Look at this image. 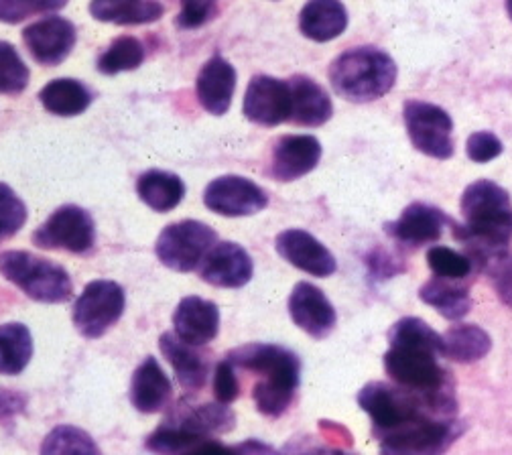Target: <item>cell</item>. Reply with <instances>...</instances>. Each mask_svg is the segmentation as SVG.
Instances as JSON below:
<instances>
[{
  "label": "cell",
  "mask_w": 512,
  "mask_h": 455,
  "mask_svg": "<svg viewBox=\"0 0 512 455\" xmlns=\"http://www.w3.org/2000/svg\"><path fill=\"white\" fill-rule=\"evenodd\" d=\"M464 224L454 226V236L468 248L472 267L492 271L512 240V202L504 187L490 179L470 183L460 204Z\"/></svg>",
  "instance_id": "obj_1"
},
{
  "label": "cell",
  "mask_w": 512,
  "mask_h": 455,
  "mask_svg": "<svg viewBox=\"0 0 512 455\" xmlns=\"http://www.w3.org/2000/svg\"><path fill=\"white\" fill-rule=\"evenodd\" d=\"M419 299L437 309L445 319L460 321L472 309V297L468 285L452 279L433 277L419 289Z\"/></svg>",
  "instance_id": "obj_28"
},
{
  "label": "cell",
  "mask_w": 512,
  "mask_h": 455,
  "mask_svg": "<svg viewBox=\"0 0 512 455\" xmlns=\"http://www.w3.org/2000/svg\"><path fill=\"white\" fill-rule=\"evenodd\" d=\"M33 244L47 250L88 254L96 244L94 220L80 206H61L33 232Z\"/></svg>",
  "instance_id": "obj_9"
},
{
  "label": "cell",
  "mask_w": 512,
  "mask_h": 455,
  "mask_svg": "<svg viewBox=\"0 0 512 455\" xmlns=\"http://www.w3.org/2000/svg\"><path fill=\"white\" fill-rule=\"evenodd\" d=\"M165 423H171L198 437L210 439L212 435L232 431L236 425V415L228 405L222 403H204L189 407H185V403H179Z\"/></svg>",
  "instance_id": "obj_23"
},
{
  "label": "cell",
  "mask_w": 512,
  "mask_h": 455,
  "mask_svg": "<svg viewBox=\"0 0 512 455\" xmlns=\"http://www.w3.org/2000/svg\"><path fill=\"white\" fill-rule=\"evenodd\" d=\"M275 248L289 265L311 277H332L338 269L336 256L330 248L305 230H283L275 240Z\"/></svg>",
  "instance_id": "obj_14"
},
{
  "label": "cell",
  "mask_w": 512,
  "mask_h": 455,
  "mask_svg": "<svg viewBox=\"0 0 512 455\" xmlns=\"http://www.w3.org/2000/svg\"><path fill=\"white\" fill-rule=\"evenodd\" d=\"M490 275L498 299L512 309V258H502Z\"/></svg>",
  "instance_id": "obj_45"
},
{
  "label": "cell",
  "mask_w": 512,
  "mask_h": 455,
  "mask_svg": "<svg viewBox=\"0 0 512 455\" xmlns=\"http://www.w3.org/2000/svg\"><path fill=\"white\" fill-rule=\"evenodd\" d=\"M346 27L348 11L342 0H309L299 15L301 33L315 43L338 39Z\"/></svg>",
  "instance_id": "obj_25"
},
{
  "label": "cell",
  "mask_w": 512,
  "mask_h": 455,
  "mask_svg": "<svg viewBox=\"0 0 512 455\" xmlns=\"http://www.w3.org/2000/svg\"><path fill=\"white\" fill-rule=\"evenodd\" d=\"M39 100L55 116H78L92 104V92L78 80L59 78L39 92Z\"/></svg>",
  "instance_id": "obj_31"
},
{
  "label": "cell",
  "mask_w": 512,
  "mask_h": 455,
  "mask_svg": "<svg viewBox=\"0 0 512 455\" xmlns=\"http://www.w3.org/2000/svg\"><path fill=\"white\" fill-rule=\"evenodd\" d=\"M220 311L218 305L202 297H185L173 313V334L191 344L206 346L218 336Z\"/></svg>",
  "instance_id": "obj_18"
},
{
  "label": "cell",
  "mask_w": 512,
  "mask_h": 455,
  "mask_svg": "<svg viewBox=\"0 0 512 455\" xmlns=\"http://www.w3.org/2000/svg\"><path fill=\"white\" fill-rule=\"evenodd\" d=\"M68 5V0H0V23L17 25L35 15L55 13Z\"/></svg>",
  "instance_id": "obj_38"
},
{
  "label": "cell",
  "mask_w": 512,
  "mask_h": 455,
  "mask_svg": "<svg viewBox=\"0 0 512 455\" xmlns=\"http://www.w3.org/2000/svg\"><path fill=\"white\" fill-rule=\"evenodd\" d=\"M492 350V338L480 325L458 323L441 336V358L460 364L482 360Z\"/></svg>",
  "instance_id": "obj_27"
},
{
  "label": "cell",
  "mask_w": 512,
  "mask_h": 455,
  "mask_svg": "<svg viewBox=\"0 0 512 455\" xmlns=\"http://www.w3.org/2000/svg\"><path fill=\"white\" fill-rule=\"evenodd\" d=\"M0 275L39 303H66L74 295V283L66 269L25 250L0 254Z\"/></svg>",
  "instance_id": "obj_4"
},
{
  "label": "cell",
  "mask_w": 512,
  "mask_h": 455,
  "mask_svg": "<svg viewBox=\"0 0 512 455\" xmlns=\"http://www.w3.org/2000/svg\"><path fill=\"white\" fill-rule=\"evenodd\" d=\"M464 429L458 417H425L380 437V455H443Z\"/></svg>",
  "instance_id": "obj_5"
},
{
  "label": "cell",
  "mask_w": 512,
  "mask_h": 455,
  "mask_svg": "<svg viewBox=\"0 0 512 455\" xmlns=\"http://www.w3.org/2000/svg\"><path fill=\"white\" fill-rule=\"evenodd\" d=\"M25 222L27 206L7 183H0V242H5L21 232Z\"/></svg>",
  "instance_id": "obj_39"
},
{
  "label": "cell",
  "mask_w": 512,
  "mask_h": 455,
  "mask_svg": "<svg viewBox=\"0 0 512 455\" xmlns=\"http://www.w3.org/2000/svg\"><path fill=\"white\" fill-rule=\"evenodd\" d=\"M289 315L299 330L315 340H326L338 323V313L326 293L301 281L289 295Z\"/></svg>",
  "instance_id": "obj_11"
},
{
  "label": "cell",
  "mask_w": 512,
  "mask_h": 455,
  "mask_svg": "<svg viewBox=\"0 0 512 455\" xmlns=\"http://www.w3.org/2000/svg\"><path fill=\"white\" fill-rule=\"evenodd\" d=\"M254 265L250 254L236 242H218L204 256L200 277L222 289H240L250 283Z\"/></svg>",
  "instance_id": "obj_15"
},
{
  "label": "cell",
  "mask_w": 512,
  "mask_h": 455,
  "mask_svg": "<svg viewBox=\"0 0 512 455\" xmlns=\"http://www.w3.org/2000/svg\"><path fill=\"white\" fill-rule=\"evenodd\" d=\"M29 78V68L19 51L9 41H0V94L17 96L25 92Z\"/></svg>",
  "instance_id": "obj_36"
},
{
  "label": "cell",
  "mask_w": 512,
  "mask_h": 455,
  "mask_svg": "<svg viewBox=\"0 0 512 455\" xmlns=\"http://www.w3.org/2000/svg\"><path fill=\"white\" fill-rule=\"evenodd\" d=\"M236 80V70L228 59L222 55L210 57L196 80V92L202 108L214 116H224L232 106Z\"/></svg>",
  "instance_id": "obj_19"
},
{
  "label": "cell",
  "mask_w": 512,
  "mask_h": 455,
  "mask_svg": "<svg viewBox=\"0 0 512 455\" xmlns=\"http://www.w3.org/2000/svg\"><path fill=\"white\" fill-rule=\"evenodd\" d=\"M504 151L500 139L490 133V130H480V133H474L468 137L466 143V155L468 159H472L474 163H488L494 161L496 157H500Z\"/></svg>",
  "instance_id": "obj_43"
},
{
  "label": "cell",
  "mask_w": 512,
  "mask_h": 455,
  "mask_svg": "<svg viewBox=\"0 0 512 455\" xmlns=\"http://www.w3.org/2000/svg\"><path fill=\"white\" fill-rule=\"evenodd\" d=\"M159 348L167 362L173 366L177 382L183 390L196 393L206 384L210 374V360L202 350H198L200 346H191L179 340L175 334L167 332L159 338Z\"/></svg>",
  "instance_id": "obj_21"
},
{
  "label": "cell",
  "mask_w": 512,
  "mask_h": 455,
  "mask_svg": "<svg viewBox=\"0 0 512 455\" xmlns=\"http://www.w3.org/2000/svg\"><path fill=\"white\" fill-rule=\"evenodd\" d=\"M41 455H102L100 447L80 427L57 425L41 443Z\"/></svg>",
  "instance_id": "obj_33"
},
{
  "label": "cell",
  "mask_w": 512,
  "mask_h": 455,
  "mask_svg": "<svg viewBox=\"0 0 512 455\" xmlns=\"http://www.w3.org/2000/svg\"><path fill=\"white\" fill-rule=\"evenodd\" d=\"M322 159V143L311 135L281 137L271 155V175L281 181H297L311 173Z\"/></svg>",
  "instance_id": "obj_16"
},
{
  "label": "cell",
  "mask_w": 512,
  "mask_h": 455,
  "mask_svg": "<svg viewBox=\"0 0 512 455\" xmlns=\"http://www.w3.org/2000/svg\"><path fill=\"white\" fill-rule=\"evenodd\" d=\"M397 63L382 49L354 47L338 55L330 68V82L338 96L366 104L389 94L397 82Z\"/></svg>",
  "instance_id": "obj_3"
},
{
  "label": "cell",
  "mask_w": 512,
  "mask_h": 455,
  "mask_svg": "<svg viewBox=\"0 0 512 455\" xmlns=\"http://www.w3.org/2000/svg\"><path fill=\"white\" fill-rule=\"evenodd\" d=\"M204 204L220 216L242 218L263 212L269 206V195L261 185L246 177L224 175L206 187Z\"/></svg>",
  "instance_id": "obj_10"
},
{
  "label": "cell",
  "mask_w": 512,
  "mask_h": 455,
  "mask_svg": "<svg viewBox=\"0 0 512 455\" xmlns=\"http://www.w3.org/2000/svg\"><path fill=\"white\" fill-rule=\"evenodd\" d=\"M126 305L124 289L114 281H92L86 285L74 305L76 330L88 338H102L112 325L122 317Z\"/></svg>",
  "instance_id": "obj_8"
},
{
  "label": "cell",
  "mask_w": 512,
  "mask_h": 455,
  "mask_svg": "<svg viewBox=\"0 0 512 455\" xmlns=\"http://www.w3.org/2000/svg\"><path fill=\"white\" fill-rule=\"evenodd\" d=\"M23 41L37 63L53 68L70 57L78 41V31L68 19L45 17L23 31Z\"/></svg>",
  "instance_id": "obj_13"
},
{
  "label": "cell",
  "mask_w": 512,
  "mask_h": 455,
  "mask_svg": "<svg viewBox=\"0 0 512 455\" xmlns=\"http://www.w3.org/2000/svg\"><path fill=\"white\" fill-rule=\"evenodd\" d=\"M441 336L419 317L399 319L389 332L384 370L393 384L419 395L456 390L450 370L439 364Z\"/></svg>",
  "instance_id": "obj_2"
},
{
  "label": "cell",
  "mask_w": 512,
  "mask_h": 455,
  "mask_svg": "<svg viewBox=\"0 0 512 455\" xmlns=\"http://www.w3.org/2000/svg\"><path fill=\"white\" fill-rule=\"evenodd\" d=\"M403 118L411 145L419 153L437 161L454 157V120L443 108L421 100H407L403 104Z\"/></svg>",
  "instance_id": "obj_6"
},
{
  "label": "cell",
  "mask_w": 512,
  "mask_h": 455,
  "mask_svg": "<svg viewBox=\"0 0 512 455\" xmlns=\"http://www.w3.org/2000/svg\"><path fill=\"white\" fill-rule=\"evenodd\" d=\"M275 455H356L344 447H336L317 437H297L283 445Z\"/></svg>",
  "instance_id": "obj_42"
},
{
  "label": "cell",
  "mask_w": 512,
  "mask_h": 455,
  "mask_svg": "<svg viewBox=\"0 0 512 455\" xmlns=\"http://www.w3.org/2000/svg\"><path fill=\"white\" fill-rule=\"evenodd\" d=\"M137 193L143 204L155 212H171L185 198V183L179 175L169 171L151 169L143 173L137 181Z\"/></svg>",
  "instance_id": "obj_29"
},
{
  "label": "cell",
  "mask_w": 512,
  "mask_h": 455,
  "mask_svg": "<svg viewBox=\"0 0 512 455\" xmlns=\"http://www.w3.org/2000/svg\"><path fill=\"white\" fill-rule=\"evenodd\" d=\"M291 94L289 122L297 126L315 128L326 124L334 114V104L328 92L307 76H293L287 80Z\"/></svg>",
  "instance_id": "obj_20"
},
{
  "label": "cell",
  "mask_w": 512,
  "mask_h": 455,
  "mask_svg": "<svg viewBox=\"0 0 512 455\" xmlns=\"http://www.w3.org/2000/svg\"><path fill=\"white\" fill-rule=\"evenodd\" d=\"M185 455H275V451L269 445L254 439L240 445H224L216 439H206Z\"/></svg>",
  "instance_id": "obj_41"
},
{
  "label": "cell",
  "mask_w": 512,
  "mask_h": 455,
  "mask_svg": "<svg viewBox=\"0 0 512 455\" xmlns=\"http://www.w3.org/2000/svg\"><path fill=\"white\" fill-rule=\"evenodd\" d=\"M173 395L171 382L157 358L147 356L143 364L135 370L131 382V403L141 413H159L167 407Z\"/></svg>",
  "instance_id": "obj_24"
},
{
  "label": "cell",
  "mask_w": 512,
  "mask_h": 455,
  "mask_svg": "<svg viewBox=\"0 0 512 455\" xmlns=\"http://www.w3.org/2000/svg\"><path fill=\"white\" fill-rule=\"evenodd\" d=\"M216 232L198 220L169 224L157 238L155 252L161 263L177 273L196 271L208 250L216 244Z\"/></svg>",
  "instance_id": "obj_7"
},
{
  "label": "cell",
  "mask_w": 512,
  "mask_h": 455,
  "mask_svg": "<svg viewBox=\"0 0 512 455\" xmlns=\"http://www.w3.org/2000/svg\"><path fill=\"white\" fill-rule=\"evenodd\" d=\"M506 13H508V17L512 21V0H506Z\"/></svg>",
  "instance_id": "obj_47"
},
{
  "label": "cell",
  "mask_w": 512,
  "mask_h": 455,
  "mask_svg": "<svg viewBox=\"0 0 512 455\" xmlns=\"http://www.w3.org/2000/svg\"><path fill=\"white\" fill-rule=\"evenodd\" d=\"M33 358V338L27 325H0V374H21Z\"/></svg>",
  "instance_id": "obj_32"
},
{
  "label": "cell",
  "mask_w": 512,
  "mask_h": 455,
  "mask_svg": "<svg viewBox=\"0 0 512 455\" xmlns=\"http://www.w3.org/2000/svg\"><path fill=\"white\" fill-rule=\"evenodd\" d=\"M218 15V0H181L175 25L183 31L200 29Z\"/></svg>",
  "instance_id": "obj_40"
},
{
  "label": "cell",
  "mask_w": 512,
  "mask_h": 455,
  "mask_svg": "<svg viewBox=\"0 0 512 455\" xmlns=\"http://www.w3.org/2000/svg\"><path fill=\"white\" fill-rule=\"evenodd\" d=\"M427 265L433 277L452 281H464L474 271L472 260L466 254L447 246H431L427 250Z\"/></svg>",
  "instance_id": "obj_37"
},
{
  "label": "cell",
  "mask_w": 512,
  "mask_h": 455,
  "mask_svg": "<svg viewBox=\"0 0 512 455\" xmlns=\"http://www.w3.org/2000/svg\"><path fill=\"white\" fill-rule=\"evenodd\" d=\"M204 441V437L179 429L171 423H163L147 437L145 447L157 455H185Z\"/></svg>",
  "instance_id": "obj_35"
},
{
  "label": "cell",
  "mask_w": 512,
  "mask_h": 455,
  "mask_svg": "<svg viewBox=\"0 0 512 455\" xmlns=\"http://www.w3.org/2000/svg\"><path fill=\"white\" fill-rule=\"evenodd\" d=\"M226 362H230L234 368H244L248 372L256 374H271L279 368H285L289 364L299 362L297 354L283 346L275 344H261V342H252L234 348L232 352L226 354Z\"/></svg>",
  "instance_id": "obj_30"
},
{
  "label": "cell",
  "mask_w": 512,
  "mask_h": 455,
  "mask_svg": "<svg viewBox=\"0 0 512 455\" xmlns=\"http://www.w3.org/2000/svg\"><path fill=\"white\" fill-rule=\"evenodd\" d=\"M145 61V47L137 37H118L98 59V72L116 76L120 72H133Z\"/></svg>",
  "instance_id": "obj_34"
},
{
  "label": "cell",
  "mask_w": 512,
  "mask_h": 455,
  "mask_svg": "<svg viewBox=\"0 0 512 455\" xmlns=\"http://www.w3.org/2000/svg\"><path fill=\"white\" fill-rule=\"evenodd\" d=\"M240 395V382L234 374V366L222 360L214 372V397L222 405H230Z\"/></svg>",
  "instance_id": "obj_44"
},
{
  "label": "cell",
  "mask_w": 512,
  "mask_h": 455,
  "mask_svg": "<svg viewBox=\"0 0 512 455\" xmlns=\"http://www.w3.org/2000/svg\"><path fill=\"white\" fill-rule=\"evenodd\" d=\"M450 222V216L443 210L423 202H415L403 210L399 220L387 224V234L409 248H421L425 244L437 242L443 234L445 224Z\"/></svg>",
  "instance_id": "obj_17"
},
{
  "label": "cell",
  "mask_w": 512,
  "mask_h": 455,
  "mask_svg": "<svg viewBox=\"0 0 512 455\" xmlns=\"http://www.w3.org/2000/svg\"><path fill=\"white\" fill-rule=\"evenodd\" d=\"M27 407V397L11 388H0V421H7Z\"/></svg>",
  "instance_id": "obj_46"
},
{
  "label": "cell",
  "mask_w": 512,
  "mask_h": 455,
  "mask_svg": "<svg viewBox=\"0 0 512 455\" xmlns=\"http://www.w3.org/2000/svg\"><path fill=\"white\" fill-rule=\"evenodd\" d=\"M242 110L250 122L261 126H279L289 122L291 94L287 80L254 76L246 88Z\"/></svg>",
  "instance_id": "obj_12"
},
{
  "label": "cell",
  "mask_w": 512,
  "mask_h": 455,
  "mask_svg": "<svg viewBox=\"0 0 512 455\" xmlns=\"http://www.w3.org/2000/svg\"><path fill=\"white\" fill-rule=\"evenodd\" d=\"M90 13L96 21L112 25H149L163 17L159 0H92Z\"/></svg>",
  "instance_id": "obj_26"
},
{
  "label": "cell",
  "mask_w": 512,
  "mask_h": 455,
  "mask_svg": "<svg viewBox=\"0 0 512 455\" xmlns=\"http://www.w3.org/2000/svg\"><path fill=\"white\" fill-rule=\"evenodd\" d=\"M299 378H301V362H295L271 374H265L263 380L256 382L252 390V399L259 413L273 419L281 417L293 403Z\"/></svg>",
  "instance_id": "obj_22"
}]
</instances>
